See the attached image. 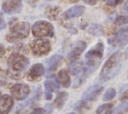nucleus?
<instances>
[{"mask_svg": "<svg viewBox=\"0 0 128 114\" xmlns=\"http://www.w3.org/2000/svg\"><path fill=\"white\" fill-rule=\"evenodd\" d=\"M120 67H121V54L119 52H116L113 55H111L104 63L99 76L100 81L105 82L113 78L120 70Z\"/></svg>", "mask_w": 128, "mask_h": 114, "instance_id": "f257e3e1", "label": "nucleus"}, {"mask_svg": "<svg viewBox=\"0 0 128 114\" xmlns=\"http://www.w3.org/2000/svg\"><path fill=\"white\" fill-rule=\"evenodd\" d=\"M29 24L27 22L16 23L13 27H11L9 33L6 35V39L9 42H15L21 39H24L29 34Z\"/></svg>", "mask_w": 128, "mask_h": 114, "instance_id": "f03ea898", "label": "nucleus"}, {"mask_svg": "<svg viewBox=\"0 0 128 114\" xmlns=\"http://www.w3.org/2000/svg\"><path fill=\"white\" fill-rule=\"evenodd\" d=\"M28 65H29V59L20 53H13L8 59L9 68L15 72L24 71Z\"/></svg>", "mask_w": 128, "mask_h": 114, "instance_id": "7ed1b4c3", "label": "nucleus"}, {"mask_svg": "<svg viewBox=\"0 0 128 114\" xmlns=\"http://www.w3.org/2000/svg\"><path fill=\"white\" fill-rule=\"evenodd\" d=\"M32 34L38 38L53 36V26L47 21H37L32 26Z\"/></svg>", "mask_w": 128, "mask_h": 114, "instance_id": "20e7f679", "label": "nucleus"}, {"mask_svg": "<svg viewBox=\"0 0 128 114\" xmlns=\"http://www.w3.org/2000/svg\"><path fill=\"white\" fill-rule=\"evenodd\" d=\"M50 43L46 39L38 38L31 42V49L35 56H43L46 55L50 51Z\"/></svg>", "mask_w": 128, "mask_h": 114, "instance_id": "39448f33", "label": "nucleus"}, {"mask_svg": "<svg viewBox=\"0 0 128 114\" xmlns=\"http://www.w3.org/2000/svg\"><path fill=\"white\" fill-rule=\"evenodd\" d=\"M29 93H30V88L26 84L17 83L11 87V94L18 101L24 100L29 95Z\"/></svg>", "mask_w": 128, "mask_h": 114, "instance_id": "423d86ee", "label": "nucleus"}, {"mask_svg": "<svg viewBox=\"0 0 128 114\" xmlns=\"http://www.w3.org/2000/svg\"><path fill=\"white\" fill-rule=\"evenodd\" d=\"M102 90H103V86H101L99 84H94V85L90 86L83 92L81 101L84 103H87L89 101L95 100L99 96V94L102 92Z\"/></svg>", "mask_w": 128, "mask_h": 114, "instance_id": "0eeeda50", "label": "nucleus"}, {"mask_svg": "<svg viewBox=\"0 0 128 114\" xmlns=\"http://www.w3.org/2000/svg\"><path fill=\"white\" fill-rule=\"evenodd\" d=\"M103 51H104V45L101 42H99L86 53L85 58L88 60H91V61L100 62V59L103 55Z\"/></svg>", "mask_w": 128, "mask_h": 114, "instance_id": "6e6552de", "label": "nucleus"}, {"mask_svg": "<svg viewBox=\"0 0 128 114\" xmlns=\"http://www.w3.org/2000/svg\"><path fill=\"white\" fill-rule=\"evenodd\" d=\"M86 49V43L83 41H77L73 44L69 54H68V58L71 62H75V60L81 55V53Z\"/></svg>", "mask_w": 128, "mask_h": 114, "instance_id": "1a4fd4ad", "label": "nucleus"}, {"mask_svg": "<svg viewBox=\"0 0 128 114\" xmlns=\"http://www.w3.org/2000/svg\"><path fill=\"white\" fill-rule=\"evenodd\" d=\"M2 10L7 14L19 13L22 10L21 1H4L2 3Z\"/></svg>", "mask_w": 128, "mask_h": 114, "instance_id": "9d476101", "label": "nucleus"}, {"mask_svg": "<svg viewBox=\"0 0 128 114\" xmlns=\"http://www.w3.org/2000/svg\"><path fill=\"white\" fill-rule=\"evenodd\" d=\"M58 80L54 79V78H49L44 82V87H45V98L47 100H51L52 99V92L55 90L59 89V85H58Z\"/></svg>", "mask_w": 128, "mask_h": 114, "instance_id": "9b49d317", "label": "nucleus"}, {"mask_svg": "<svg viewBox=\"0 0 128 114\" xmlns=\"http://www.w3.org/2000/svg\"><path fill=\"white\" fill-rule=\"evenodd\" d=\"M108 43L114 47H122V46L126 45L128 43V32L122 33V34H117V35L109 38Z\"/></svg>", "mask_w": 128, "mask_h": 114, "instance_id": "f8f14e48", "label": "nucleus"}, {"mask_svg": "<svg viewBox=\"0 0 128 114\" xmlns=\"http://www.w3.org/2000/svg\"><path fill=\"white\" fill-rule=\"evenodd\" d=\"M13 99L9 95H2L0 98V112L1 114H8L13 107Z\"/></svg>", "mask_w": 128, "mask_h": 114, "instance_id": "ddd939ff", "label": "nucleus"}, {"mask_svg": "<svg viewBox=\"0 0 128 114\" xmlns=\"http://www.w3.org/2000/svg\"><path fill=\"white\" fill-rule=\"evenodd\" d=\"M84 12H85V8L83 6L75 5L71 8H69L68 10H66L63 15H64V18H66V19H72V18L81 16Z\"/></svg>", "mask_w": 128, "mask_h": 114, "instance_id": "4468645a", "label": "nucleus"}, {"mask_svg": "<svg viewBox=\"0 0 128 114\" xmlns=\"http://www.w3.org/2000/svg\"><path fill=\"white\" fill-rule=\"evenodd\" d=\"M45 72V69L43 67L42 64H34L31 68L30 71L28 73V79L29 80H35L37 78H39L40 76H42Z\"/></svg>", "mask_w": 128, "mask_h": 114, "instance_id": "2eb2a0df", "label": "nucleus"}, {"mask_svg": "<svg viewBox=\"0 0 128 114\" xmlns=\"http://www.w3.org/2000/svg\"><path fill=\"white\" fill-rule=\"evenodd\" d=\"M63 61V57L59 54L53 55L51 56L48 60H47V67H48V72H52L54 71Z\"/></svg>", "mask_w": 128, "mask_h": 114, "instance_id": "dca6fc26", "label": "nucleus"}, {"mask_svg": "<svg viewBox=\"0 0 128 114\" xmlns=\"http://www.w3.org/2000/svg\"><path fill=\"white\" fill-rule=\"evenodd\" d=\"M57 80L64 87H69L70 84H71L70 76H69L67 70H65V69H62V70H60L58 72V74H57Z\"/></svg>", "mask_w": 128, "mask_h": 114, "instance_id": "f3484780", "label": "nucleus"}, {"mask_svg": "<svg viewBox=\"0 0 128 114\" xmlns=\"http://www.w3.org/2000/svg\"><path fill=\"white\" fill-rule=\"evenodd\" d=\"M68 98V93L67 92H59L56 96V99L54 101V105L56 106L57 109H62V107L64 106L66 100Z\"/></svg>", "mask_w": 128, "mask_h": 114, "instance_id": "a211bd4d", "label": "nucleus"}, {"mask_svg": "<svg viewBox=\"0 0 128 114\" xmlns=\"http://www.w3.org/2000/svg\"><path fill=\"white\" fill-rule=\"evenodd\" d=\"M88 32H89L91 35L98 37V36L103 35V28H102V26H101L100 24L93 23V24H91L90 27L88 28Z\"/></svg>", "mask_w": 128, "mask_h": 114, "instance_id": "6ab92c4d", "label": "nucleus"}, {"mask_svg": "<svg viewBox=\"0 0 128 114\" xmlns=\"http://www.w3.org/2000/svg\"><path fill=\"white\" fill-rule=\"evenodd\" d=\"M111 112H112V104L110 103L102 104L96 110V114H111Z\"/></svg>", "mask_w": 128, "mask_h": 114, "instance_id": "aec40b11", "label": "nucleus"}, {"mask_svg": "<svg viewBox=\"0 0 128 114\" xmlns=\"http://www.w3.org/2000/svg\"><path fill=\"white\" fill-rule=\"evenodd\" d=\"M126 113H128V102H123L114 109L112 114H126Z\"/></svg>", "mask_w": 128, "mask_h": 114, "instance_id": "412c9836", "label": "nucleus"}, {"mask_svg": "<svg viewBox=\"0 0 128 114\" xmlns=\"http://www.w3.org/2000/svg\"><path fill=\"white\" fill-rule=\"evenodd\" d=\"M115 95H116V90H115V88L110 87V88H108V89L105 91V93H104V95H103V100H104V101L112 100V99L115 97Z\"/></svg>", "mask_w": 128, "mask_h": 114, "instance_id": "4be33fe9", "label": "nucleus"}, {"mask_svg": "<svg viewBox=\"0 0 128 114\" xmlns=\"http://www.w3.org/2000/svg\"><path fill=\"white\" fill-rule=\"evenodd\" d=\"M115 23H116V25H125V24H128V15L117 17L116 20H115Z\"/></svg>", "mask_w": 128, "mask_h": 114, "instance_id": "5701e85b", "label": "nucleus"}, {"mask_svg": "<svg viewBox=\"0 0 128 114\" xmlns=\"http://www.w3.org/2000/svg\"><path fill=\"white\" fill-rule=\"evenodd\" d=\"M30 114H48L47 111L43 108H35Z\"/></svg>", "mask_w": 128, "mask_h": 114, "instance_id": "b1692460", "label": "nucleus"}, {"mask_svg": "<svg viewBox=\"0 0 128 114\" xmlns=\"http://www.w3.org/2000/svg\"><path fill=\"white\" fill-rule=\"evenodd\" d=\"M122 3L121 0H118V1H106V4L110 5V6H117V5H120Z\"/></svg>", "mask_w": 128, "mask_h": 114, "instance_id": "393cba45", "label": "nucleus"}, {"mask_svg": "<svg viewBox=\"0 0 128 114\" xmlns=\"http://www.w3.org/2000/svg\"><path fill=\"white\" fill-rule=\"evenodd\" d=\"M122 101H124V100H128V89L123 93V95L121 96V98H120Z\"/></svg>", "mask_w": 128, "mask_h": 114, "instance_id": "a878e982", "label": "nucleus"}, {"mask_svg": "<svg viewBox=\"0 0 128 114\" xmlns=\"http://www.w3.org/2000/svg\"><path fill=\"white\" fill-rule=\"evenodd\" d=\"M1 26H0V28L1 29H4V27H5V22H4V19H3V15L1 14Z\"/></svg>", "mask_w": 128, "mask_h": 114, "instance_id": "bb28decb", "label": "nucleus"}, {"mask_svg": "<svg viewBox=\"0 0 128 114\" xmlns=\"http://www.w3.org/2000/svg\"><path fill=\"white\" fill-rule=\"evenodd\" d=\"M84 2H85L86 4H90V5H94V4L97 3V1H88V0H85Z\"/></svg>", "mask_w": 128, "mask_h": 114, "instance_id": "cd10ccee", "label": "nucleus"}, {"mask_svg": "<svg viewBox=\"0 0 128 114\" xmlns=\"http://www.w3.org/2000/svg\"><path fill=\"white\" fill-rule=\"evenodd\" d=\"M123 11L128 13V1L126 2V4H125V5H124V7H123Z\"/></svg>", "mask_w": 128, "mask_h": 114, "instance_id": "c85d7f7f", "label": "nucleus"}, {"mask_svg": "<svg viewBox=\"0 0 128 114\" xmlns=\"http://www.w3.org/2000/svg\"><path fill=\"white\" fill-rule=\"evenodd\" d=\"M126 54H127V56H128V48L126 49Z\"/></svg>", "mask_w": 128, "mask_h": 114, "instance_id": "c756f323", "label": "nucleus"}, {"mask_svg": "<svg viewBox=\"0 0 128 114\" xmlns=\"http://www.w3.org/2000/svg\"><path fill=\"white\" fill-rule=\"evenodd\" d=\"M68 114H76L75 112H71V113H68Z\"/></svg>", "mask_w": 128, "mask_h": 114, "instance_id": "7c9ffc66", "label": "nucleus"}]
</instances>
